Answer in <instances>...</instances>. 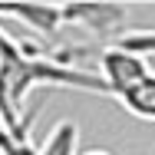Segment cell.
I'll use <instances>...</instances> for the list:
<instances>
[{"label": "cell", "instance_id": "1", "mask_svg": "<svg viewBox=\"0 0 155 155\" xmlns=\"http://www.w3.org/2000/svg\"><path fill=\"white\" fill-rule=\"evenodd\" d=\"M36 86H63L106 96V83L99 79V73L69 66L63 56H43L0 27V112L13 129V135L23 142H30L27 99Z\"/></svg>", "mask_w": 155, "mask_h": 155}, {"label": "cell", "instance_id": "2", "mask_svg": "<svg viewBox=\"0 0 155 155\" xmlns=\"http://www.w3.org/2000/svg\"><path fill=\"white\" fill-rule=\"evenodd\" d=\"M99 79L106 83V96L122 102L135 119L155 122V66L142 53H132L119 43L99 50Z\"/></svg>", "mask_w": 155, "mask_h": 155}, {"label": "cell", "instance_id": "3", "mask_svg": "<svg viewBox=\"0 0 155 155\" xmlns=\"http://www.w3.org/2000/svg\"><path fill=\"white\" fill-rule=\"evenodd\" d=\"M66 27L86 30L89 36L102 40V46L119 43L129 33V7L119 3H63Z\"/></svg>", "mask_w": 155, "mask_h": 155}, {"label": "cell", "instance_id": "4", "mask_svg": "<svg viewBox=\"0 0 155 155\" xmlns=\"http://www.w3.org/2000/svg\"><path fill=\"white\" fill-rule=\"evenodd\" d=\"M0 20H17L40 36H53L60 27H66L63 3H0Z\"/></svg>", "mask_w": 155, "mask_h": 155}, {"label": "cell", "instance_id": "5", "mask_svg": "<svg viewBox=\"0 0 155 155\" xmlns=\"http://www.w3.org/2000/svg\"><path fill=\"white\" fill-rule=\"evenodd\" d=\"M36 155H79V129L73 122H60L36 149Z\"/></svg>", "mask_w": 155, "mask_h": 155}, {"label": "cell", "instance_id": "6", "mask_svg": "<svg viewBox=\"0 0 155 155\" xmlns=\"http://www.w3.org/2000/svg\"><path fill=\"white\" fill-rule=\"evenodd\" d=\"M0 155H36V149L30 142H23V139L13 135V129L7 125L3 112H0Z\"/></svg>", "mask_w": 155, "mask_h": 155}, {"label": "cell", "instance_id": "7", "mask_svg": "<svg viewBox=\"0 0 155 155\" xmlns=\"http://www.w3.org/2000/svg\"><path fill=\"white\" fill-rule=\"evenodd\" d=\"M119 46L132 50V53H142V56H155V30H129L119 40Z\"/></svg>", "mask_w": 155, "mask_h": 155}, {"label": "cell", "instance_id": "8", "mask_svg": "<svg viewBox=\"0 0 155 155\" xmlns=\"http://www.w3.org/2000/svg\"><path fill=\"white\" fill-rule=\"evenodd\" d=\"M79 155H112V152H106V149H86V152H79Z\"/></svg>", "mask_w": 155, "mask_h": 155}]
</instances>
